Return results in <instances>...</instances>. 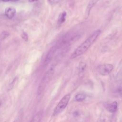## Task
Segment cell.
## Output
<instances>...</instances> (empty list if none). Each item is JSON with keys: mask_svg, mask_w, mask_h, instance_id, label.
Masks as SVG:
<instances>
[{"mask_svg": "<svg viewBox=\"0 0 122 122\" xmlns=\"http://www.w3.org/2000/svg\"><path fill=\"white\" fill-rule=\"evenodd\" d=\"M101 30H97L94 31L76 49L71 55V59H75L84 54L97 39L101 34Z\"/></svg>", "mask_w": 122, "mask_h": 122, "instance_id": "6da1fadb", "label": "cell"}, {"mask_svg": "<svg viewBox=\"0 0 122 122\" xmlns=\"http://www.w3.org/2000/svg\"><path fill=\"white\" fill-rule=\"evenodd\" d=\"M55 68V64H52L43 75L38 86L37 90V94L38 95H41L43 92L46 87L51 81L54 74Z\"/></svg>", "mask_w": 122, "mask_h": 122, "instance_id": "7a4b0ae2", "label": "cell"}, {"mask_svg": "<svg viewBox=\"0 0 122 122\" xmlns=\"http://www.w3.org/2000/svg\"><path fill=\"white\" fill-rule=\"evenodd\" d=\"M71 98V94H67L64 95L55 108L53 112V115L56 116L61 113L66 107Z\"/></svg>", "mask_w": 122, "mask_h": 122, "instance_id": "3957f363", "label": "cell"}, {"mask_svg": "<svg viewBox=\"0 0 122 122\" xmlns=\"http://www.w3.org/2000/svg\"><path fill=\"white\" fill-rule=\"evenodd\" d=\"M113 66L111 64H106L101 65L97 68L98 72L102 76L109 75L112 71Z\"/></svg>", "mask_w": 122, "mask_h": 122, "instance_id": "277c9868", "label": "cell"}, {"mask_svg": "<svg viewBox=\"0 0 122 122\" xmlns=\"http://www.w3.org/2000/svg\"><path fill=\"white\" fill-rule=\"evenodd\" d=\"M57 48H58V47L57 45L53 46L49 51L48 52L47 54L45 56V58L43 64L44 66L47 65L51 62L56 53Z\"/></svg>", "mask_w": 122, "mask_h": 122, "instance_id": "5b68a950", "label": "cell"}, {"mask_svg": "<svg viewBox=\"0 0 122 122\" xmlns=\"http://www.w3.org/2000/svg\"><path fill=\"white\" fill-rule=\"evenodd\" d=\"M16 12V10L15 7L13 6H10L7 7L5 10V14L6 17L9 19H12L15 15Z\"/></svg>", "mask_w": 122, "mask_h": 122, "instance_id": "8992f818", "label": "cell"}, {"mask_svg": "<svg viewBox=\"0 0 122 122\" xmlns=\"http://www.w3.org/2000/svg\"><path fill=\"white\" fill-rule=\"evenodd\" d=\"M99 0H90L89 3L87 4V6L86 9V11H85L86 18H87L88 17L92 9L97 4V3Z\"/></svg>", "mask_w": 122, "mask_h": 122, "instance_id": "52a82bcc", "label": "cell"}, {"mask_svg": "<svg viewBox=\"0 0 122 122\" xmlns=\"http://www.w3.org/2000/svg\"><path fill=\"white\" fill-rule=\"evenodd\" d=\"M117 108H118V104L117 102H115V101L108 104L106 106L107 110L110 113L115 112L117 111Z\"/></svg>", "mask_w": 122, "mask_h": 122, "instance_id": "ba28073f", "label": "cell"}, {"mask_svg": "<svg viewBox=\"0 0 122 122\" xmlns=\"http://www.w3.org/2000/svg\"><path fill=\"white\" fill-rule=\"evenodd\" d=\"M113 92L118 96H122V81H119L114 88Z\"/></svg>", "mask_w": 122, "mask_h": 122, "instance_id": "9c48e42d", "label": "cell"}, {"mask_svg": "<svg viewBox=\"0 0 122 122\" xmlns=\"http://www.w3.org/2000/svg\"><path fill=\"white\" fill-rule=\"evenodd\" d=\"M43 114H44V112L42 110H41V111H39L38 112H37L35 114V115L33 117L31 121L33 122H37L41 121V119L43 117Z\"/></svg>", "mask_w": 122, "mask_h": 122, "instance_id": "30bf717a", "label": "cell"}, {"mask_svg": "<svg viewBox=\"0 0 122 122\" xmlns=\"http://www.w3.org/2000/svg\"><path fill=\"white\" fill-rule=\"evenodd\" d=\"M86 67V62L84 61H81L78 65V71L79 74L82 73Z\"/></svg>", "mask_w": 122, "mask_h": 122, "instance_id": "8fae6325", "label": "cell"}, {"mask_svg": "<svg viewBox=\"0 0 122 122\" xmlns=\"http://www.w3.org/2000/svg\"><path fill=\"white\" fill-rule=\"evenodd\" d=\"M67 13L65 11H63L61 13L58 17L57 20V23L58 24H61L64 23L66 20Z\"/></svg>", "mask_w": 122, "mask_h": 122, "instance_id": "7c38bea8", "label": "cell"}, {"mask_svg": "<svg viewBox=\"0 0 122 122\" xmlns=\"http://www.w3.org/2000/svg\"><path fill=\"white\" fill-rule=\"evenodd\" d=\"M7 100L4 97H0V112L4 110L7 106Z\"/></svg>", "mask_w": 122, "mask_h": 122, "instance_id": "4fadbf2b", "label": "cell"}, {"mask_svg": "<svg viewBox=\"0 0 122 122\" xmlns=\"http://www.w3.org/2000/svg\"><path fill=\"white\" fill-rule=\"evenodd\" d=\"M23 110L22 109H21L19 111V112H18L16 117H15V120H14V122H21L22 121V119H23Z\"/></svg>", "mask_w": 122, "mask_h": 122, "instance_id": "5bb4252c", "label": "cell"}, {"mask_svg": "<svg viewBox=\"0 0 122 122\" xmlns=\"http://www.w3.org/2000/svg\"><path fill=\"white\" fill-rule=\"evenodd\" d=\"M86 98V95L84 94H78L75 97V99L76 101L81 102L84 101Z\"/></svg>", "mask_w": 122, "mask_h": 122, "instance_id": "9a60e30c", "label": "cell"}, {"mask_svg": "<svg viewBox=\"0 0 122 122\" xmlns=\"http://www.w3.org/2000/svg\"><path fill=\"white\" fill-rule=\"evenodd\" d=\"M10 35V33L9 32L7 31H3L1 32L0 35V38L1 40H3L6 39Z\"/></svg>", "mask_w": 122, "mask_h": 122, "instance_id": "2e32d148", "label": "cell"}, {"mask_svg": "<svg viewBox=\"0 0 122 122\" xmlns=\"http://www.w3.org/2000/svg\"><path fill=\"white\" fill-rule=\"evenodd\" d=\"M17 80V77H15L13 80L12 81L10 82V83L9 84V87H8V90H10L11 89L13 88L14 85V83H15L16 81Z\"/></svg>", "mask_w": 122, "mask_h": 122, "instance_id": "e0dca14e", "label": "cell"}, {"mask_svg": "<svg viewBox=\"0 0 122 122\" xmlns=\"http://www.w3.org/2000/svg\"><path fill=\"white\" fill-rule=\"evenodd\" d=\"M21 37L24 41H28V36L26 32H23L21 34Z\"/></svg>", "mask_w": 122, "mask_h": 122, "instance_id": "ac0fdd59", "label": "cell"}, {"mask_svg": "<svg viewBox=\"0 0 122 122\" xmlns=\"http://www.w3.org/2000/svg\"><path fill=\"white\" fill-rule=\"evenodd\" d=\"M48 1L51 4H57L60 2L61 1V0H48Z\"/></svg>", "mask_w": 122, "mask_h": 122, "instance_id": "d6986e66", "label": "cell"}, {"mask_svg": "<svg viewBox=\"0 0 122 122\" xmlns=\"http://www.w3.org/2000/svg\"><path fill=\"white\" fill-rule=\"evenodd\" d=\"M30 2H36V1H38L39 0H28Z\"/></svg>", "mask_w": 122, "mask_h": 122, "instance_id": "ffe728a7", "label": "cell"}, {"mask_svg": "<svg viewBox=\"0 0 122 122\" xmlns=\"http://www.w3.org/2000/svg\"><path fill=\"white\" fill-rule=\"evenodd\" d=\"M4 2H7V1H11V0H2Z\"/></svg>", "mask_w": 122, "mask_h": 122, "instance_id": "44dd1931", "label": "cell"}, {"mask_svg": "<svg viewBox=\"0 0 122 122\" xmlns=\"http://www.w3.org/2000/svg\"><path fill=\"white\" fill-rule=\"evenodd\" d=\"M18 0H11V1H18Z\"/></svg>", "mask_w": 122, "mask_h": 122, "instance_id": "7402d4cb", "label": "cell"}]
</instances>
